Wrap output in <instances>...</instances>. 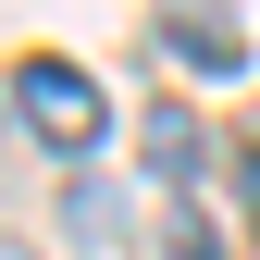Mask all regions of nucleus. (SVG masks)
Listing matches in <instances>:
<instances>
[{"label":"nucleus","instance_id":"obj_4","mask_svg":"<svg viewBox=\"0 0 260 260\" xmlns=\"http://www.w3.org/2000/svg\"><path fill=\"white\" fill-rule=\"evenodd\" d=\"M161 248H174V260H223V236H211L199 211H174V223H161Z\"/></svg>","mask_w":260,"mask_h":260},{"label":"nucleus","instance_id":"obj_1","mask_svg":"<svg viewBox=\"0 0 260 260\" xmlns=\"http://www.w3.org/2000/svg\"><path fill=\"white\" fill-rule=\"evenodd\" d=\"M13 112L38 124V137H50L62 161H87V149L112 137V100H100V75H87V62H62V50L13 62Z\"/></svg>","mask_w":260,"mask_h":260},{"label":"nucleus","instance_id":"obj_2","mask_svg":"<svg viewBox=\"0 0 260 260\" xmlns=\"http://www.w3.org/2000/svg\"><path fill=\"white\" fill-rule=\"evenodd\" d=\"M161 38L199 62V75H248V38H236V13H211V0H161Z\"/></svg>","mask_w":260,"mask_h":260},{"label":"nucleus","instance_id":"obj_3","mask_svg":"<svg viewBox=\"0 0 260 260\" xmlns=\"http://www.w3.org/2000/svg\"><path fill=\"white\" fill-rule=\"evenodd\" d=\"M149 149H161V161H174V174H199V124H186L174 100H161V112H149Z\"/></svg>","mask_w":260,"mask_h":260},{"label":"nucleus","instance_id":"obj_5","mask_svg":"<svg viewBox=\"0 0 260 260\" xmlns=\"http://www.w3.org/2000/svg\"><path fill=\"white\" fill-rule=\"evenodd\" d=\"M0 260H25V248H0Z\"/></svg>","mask_w":260,"mask_h":260}]
</instances>
